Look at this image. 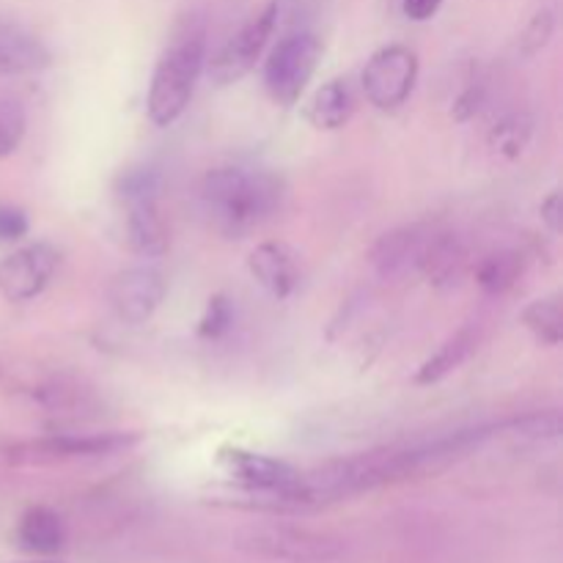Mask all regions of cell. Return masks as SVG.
Returning <instances> with one entry per match:
<instances>
[{
  "label": "cell",
  "instance_id": "cell-1",
  "mask_svg": "<svg viewBox=\"0 0 563 563\" xmlns=\"http://www.w3.org/2000/svg\"><path fill=\"white\" fill-rule=\"evenodd\" d=\"M500 429H504V421L482 423V427L379 445V449L363 451V454L330 460L313 471H300L297 482L284 493L245 495V506L273 511V515H306V511L328 509V506L374 493V489L438 476L445 467L471 454L473 449L498 438Z\"/></svg>",
  "mask_w": 563,
  "mask_h": 563
},
{
  "label": "cell",
  "instance_id": "cell-2",
  "mask_svg": "<svg viewBox=\"0 0 563 563\" xmlns=\"http://www.w3.org/2000/svg\"><path fill=\"white\" fill-rule=\"evenodd\" d=\"M284 185L275 174L247 165H218L201 181V207L214 231L245 236L275 218Z\"/></svg>",
  "mask_w": 563,
  "mask_h": 563
},
{
  "label": "cell",
  "instance_id": "cell-3",
  "mask_svg": "<svg viewBox=\"0 0 563 563\" xmlns=\"http://www.w3.org/2000/svg\"><path fill=\"white\" fill-rule=\"evenodd\" d=\"M207 20L201 14H187L170 31L146 97V113L154 126H170L181 119L207 66Z\"/></svg>",
  "mask_w": 563,
  "mask_h": 563
},
{
  "label": "cell",
  "instance_id": "cell-4",
  "mask_svg": "<svg viewBox=\"0 0 563 563\" xmlns=\"http://www.w3.org/2000/svg\"><path fill=\"white\" fill-rule=\"evenodd\" d=\"M322 49L324 44L313 27H289L269 49L267 64H264V86L269 97L284 108L300 102L302 91L317 75Z\"/></svg>",
  "mask_w": 563,
  "mask_h": 563
},
{
  "label": "cell",
  "instance_id": "cell-5",
  "mask_svg": "<svg viewBox=\"0 0 563 563\" xmlns=\"http://www.w3.org/2000/svg\"><path fill=\"white\" fill-rule=\"evenodd\" d=\"M143 440L141 432H97V434H47L11 445L5 454L16 465H55V462L93 460L132 449Z\"/></svg>",
  "mask_w": 563,
  "mask_h": 563
},
{
  "label": "cell",
  "instance_id": "cell-6",
  "mask_svg": "<svg viewBox=\"0 0 563 563\" xmlns=\"http://www.w3.org/2000/svg\"><path fill=\"white\" fill-rule=\"evenodd\" d=\"M280 25V0H269L264 9L247 16L240 25V31L231 33L229 42L212 55L209 60V77L218 86H234L240 82L247 71L256 66L262 53L267 49L269 38L275 36Z\"/></svg>",
  "mask_w": 563,
  "mask_h": 563
},
{
  "label": "cell",
  "instance_id": "cell-7",
  "mask_svg": "<svg viewBox=\"0 0 563 563\" xmlns=\"http://www.w3.org/2000/svg\"><path fill=\"white\" fill-rule=\"evenodd\" d=\"M245 553L286 563H328L344 553V544L328 533L302 531V528H253L240 537Z\"/></svg>",
  "mask_w": 563,
  "mask_h": 563
},
{
  "label": "cell",
  "instance_id": "cell-8",
  "mask_svg": "<svg viewBox=\"0 0 563 563\" xmlns=\"http://www.w3.org/2000/svg\"><path fill=\"white\" fill-rule=\"evenodd\" d=\"M418 82V55L405 44L379 47L361 75L363 93L377 110H399Z\"/></svg>",
  "mask_w": 563,
  "mask_h": 563
},
{
  "label": "cell",
  "instance_id": "cell-9",
  "mask_svg": "<svg viewBox=\"0 0 563 563\" xmlns=\"http://www.w3.org/2000/svg\"><path fill=\"white\" fill-rule=\"evenodd\" d=\"M165 291H168V278L154 264H135L126 267L110 280L108 300L115 317L124 324H146L163 306Z\"/></svg>",
  "mask_w": 563,
  "mask_h": 563
},
{
  "label": "cell",
  "instance_id": "cell-10",
  "mask_svg": "<svg viewBox=\"0 0 563 563\" xmlns=\"http://www.w3.org/2000/svg\"><path fill=\"white\" fill-rule=\"evenodd\" d=\"M60 253L49 242L16 247L0 258V295L9 302H31L42 295L55 278Z\"/></svg>",
  "mask_w": 563,
  "mask_h": 563
},
{
  "label": "cell",
  "instance_id": "cell-11",
  "mask_svg": "<svg viewBox=\"0 0 563 563\" xmlns=\"http://www.w3.org/2000/svg\"><path fill=\"white\" fill-rule=\"evenodd\" d=\"M434 231H438V225L432 223H410L379 236L374 242L372 253H368L374 273L385 280L416 275L421 269V262L427 256V247L432 242Z\"/></svg>",
  "mask_w": 563,
  "mask_h": 563
},
{
  "label": "cell",
  "instance_id": "cell-12",
  "mask_svg": "<svg viewBox=\"0 0 563 563\" xmlns=\"http://www.w3.org/2000/svg\"><path fill=\"white\" fill-rule=\"evenodd\" d=\"M220 465L225 467L229 478H234L240 484V489L245 495L284 493L300 476V471L295 465H289V462L245 449L220 451Z\"/></svg>",
  "mask_w": 563,
  "mask_h": 563
},
{
  "label": "cell",
  "instance_id": "cell-13",
  "mask_svg": "<svg viewBox=\"0 0 563 563\" xmlns=\"http://www.w3.org/2000/svg\"><path fill=\"white\" fill-rule=\"evenodd\" d=\"M247 269L273 300H289L300 289V258L286 242H262L253 247L247 256Z\"/></svg>",
  "mask_w": 563,
  "mask_h": 563
},
{
  "label": "cell",
  "instance_id": "cell-14",
  "mask_svg": "<svg viewBox=\"0 0 563 563\" xmlns=\"http://www.w3.org/2000/svg\"><path fill=\"white\" fill-rule=\"evenodd\" d=\"M53 66L47 44L20 22L0 16V77L36 75Z\"/></svg>",
  "mask_w": 563,
  "mask_h": 563
},
{
  "label": "cell",
  "instance_id": "cell-15",
  "mask_svg": "<svg viewBox=\"0 0 563 563\" xmlns=\"http://www.w3.org/2000/svg\"><path fill=\"white\" fill-rule=\"evenodd\" d=\"M467 269V247L451 231L438 229L434 231L432 242L427 247V256H423L421 269L418 273L429 280L438 289H454L462 280Z\"/></svg>",
  "mask_w": 563,
  "mask_h": 563
},
{
  "label": "cell",
  "instance_id": "cell-16",
  "mask_svg": "<svg viewBox=\"0 0 563 563\" xmlns=\"http://www.w3.org/2000/svg\"><path fill=\"white\" fill-rule=\"evenodd\" d=\"M126 242L137 256L157 258L168 251V229L159 214V201L126 203Z\"/></svg>",
  "mask_w": 563,
  "mask_h": 563
},
{
  "label": "cell",
  "instance_id": "cell-17",
  "mask_svg": "<svg viewBox=\"0 0 563 563\" xmlns=\"http://www.w3.org/2000/svg\"><path fill=\"white\" fill-rule=\"evenodd\" d=\"M355 113V93L346 77H335L328 80L317 93L311 97V102L306 104V119L311 121V126L324 132L341 130L346 121Z\"/></svg>",
  "mask_w": 563,
  "mask_h": 563
},
{
  "label": "cell",
  "instance_id": "cell-18",
  "mask_svg": "<svg viewBox=\"0 0 563 563\" xmlns=\"http://www.w3.org/2000/svg\"><path fill=\"white\" fill-rule=\"evenodd\" d=\"M16 542L31 555H55L66 544L64 520L47 506H33L16 526Z\"/></svg>",
  "mask_w": 563,
  "mask_h": 563
},
{
  "label": "cell",
  "instance_id": "cell-19",
  "mask_svg": "<svg viewBox=\"0 0 563 563\" xmlns=\"http://www.w3.org/2000/svg\"><path fill=\"white\" fill-rule=\"evenodd\" d=\"M478 346V330L476 328H462L460 333L451 335L432 357L421 363V368L416 372L412 383L416 385H434L440 379H445L449 374H454L462 363H467V357L476 352Z\"/></svg>",
  "mask_w": 563,
  "mask_h": 563
},
{
  "label": "cell",
  "instance_id": "cell-20",
  "mask_svg": "<svg viewBox=\"0 0 563 563\" xmlns=\"http://www.w3.org/2000/svg\"><path fill=\"white\" fill-rule=\"evenodd\" d=\"M526 269V256L520 251H498L476 267V284L487 295H506L515 289Z\"/></svg>",
  "mask_w": 563,
  "mask_h": 563
},
{
  "label": "cell",
  "instance_id": "cell-21",
  "mask_svg": "<svg viewBox=\"0 0 563 563\" xmlns=\"http://www.w3.org/2000/svg\"><path fill=\"white\" fill-rule=\"evenodd\" d=\"M522 324L531 330L533 339L544 346H559L563 341V311L561 297H539L522 311Z\"/></svg>",
  "mask_w": 563,
  "mask_h": 563
},
{
  "label": "cell",
  "instance_id": "cell-22",
  "mask_svg": "<svg viewBox=\"0 0 563 563\" xmlns=\"http://www.w3.org/2000/svg\"><path fill=\"white\" fill-rule=\"evenodd\" d=\"M533 137V119L528 113H509L489 130V148L504 159H517Z\"/></svg>",
  "mask_w": 563,
  "mask_h": 563
},
{
  "label": "cell",
  "instance_id": "cell-23",
  "mask_svg": "<svg viewBox=\"0 0 563 563\" xmlns=\"http://www.w3.org/2000/svg\"><path fill=\"white\" fill-rule=\"evenodd\" d=\"M504 432L528 443H555L561 438V412L559 410H539L515 416L504 421Z\"/></svg>",
  "mask_w": 563,
  "mask_h": 563
},
{
  "label": "cell",
  "instance_id": "cell-24",
  "mask_svg": "<svg viewBox=\"0 0 563 563\" xmlns=\"http://www.w3.org/2000/svg\"><path fill=\"white\" fill-rule=\"evenodd\" d=\"M115 192H119V198L124 203L159 201V196H163V174L157 168H148V165L126 168L115 179Z\"/></svg>",
  "mask_w": 563,
  "mask_h": 563
},
{
  "label": "cell",
  "instance_id": "cell-25",
  "mask_svg": "<svg viewBox=\"0 0 563 563\" xmlns=\"http://www.w3.org/2000/svg\"><path fill=\"white\" fill-rule=\"evenodd\" d=\"M27 130L25 108L14 97H0V159L20 148Z\"/></svg>",
  "mask_w": 563,
  "mask_h": 563
},
{
  "label": "cell",
  "instance_id": "cell-26",
  "mask_svg": "<svg viewBox=\"0 0 563 563\" xmlns=\"http://www.w3.org/2000/svg\"><path fill=\"white\" fill-rule=\"evenodd\" d=\"M553 31H555L553 11L550 9L537 11V14L531 16V22L522 27L520 38H517V53L526 55V58H533L539 49L548 47V42L553 38Z\"/></svg>",
  "mask_w": 563,
  "mask_h": 563
},
{
  "label": "cell",
  "instance_id": "cell-27",
  "mask_svg": "<svg viewBox=\"0 0 563 563\" xmlns=\"http://www.w3.org/2000/svg\"><path fill=\"white\" fill-rule=\"evenodd\" d=\"M231 324H234V308H231V302L223 295H218L209 300L207 313H203L201 324H198V333L203 339H223L231 330Z\"/></svg>",
  "mask_w": 563,
  "mask_h": 563
},
{
  "label": "cell",
  "instance_id": "cell-28",
  "mask_svg": "<svg viewBox=\"0 0 563 563\" xmlns=\"http://www.w3.org/2000/svg\"><path fill=\"white\" fill-rule=\"evenodd\" d=\"M31 231V220L20 207L0 203V242H16Z\"/></svg>",
  "mask_w": 563,
  "mask_h": 563
},
{
  "label": "cell",
  "instance_id": "cell-29",
  "mask_svg": "<svg viewBox=\"0 0 563 563\" xmlns=\"http://www.w3.org/2000/svg\"><path fill=\"white\" fill-rule=\"evenodd\" d=\"M443 0H401V9H405V16L412 22H427L432 20L440 11Z\"/></svg>",
  "mask_w": 563,
  "mask_h": 563
},
{
  "label": "cell",
  "instance_id": "cell-30",
  "mask_svg": "<svg viewBox=\"0 0 563 563\" xmlns=\"http://www.w3.org/2000/svg\"><path fill=\"white\" fill-rule=\"evenodd\" d=\"M539 214H542V223L548 225L553 234H559L561 231V196L559 192H550V196L544 198L542 207H539Z\"/></svg>",
  "mask_w": 563,
  "mask_h": 563
},
{
  "label": "cell",
  "instance_id": "cell-31",
  "mask_svg": "<svg viewBox=\"0 0 563 563\" xmlns=\"http://www.w3.org/2000/svg\"><path fill=\"white\" fill-rule=\"evenodd\" d=\"M14 563H64V561L49 559V555H36V559H31V561H14Z\"/></svg>",
  "mask_w": 563,
  "mask_h": 563
}]
</instances>
